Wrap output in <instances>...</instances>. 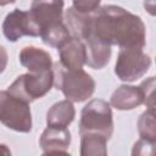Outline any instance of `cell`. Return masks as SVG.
Wrapping results in <instances>:
<instances>
[{
  "mask_svg": "<svg viewBox=\"0 0 156 156\" xmlns=\"http://www.w3.org/2000/svg\"><path fill=\"white\" fill-rule=\"evenodd\" d=\"M91 34L105 44L119 48L145 45V24L141 18L116 5H105L94 11Z\"/></svg>",
  "mask_w": 156,
  "mask_h": 156,
  "instance_id": "obj_1",
  "label": "cell"
},
{
  "mask_svg": "<svg viewBox=\"0 0 156 156\" xmlns=\"http://www.w3.org/2000/svg\"><path fill=\"white\" fill-rule=\"evenodd\" d=\"M54 85L72 102H83L95 91V80L83 68L69 69L61 63L54 67Z\"/></svg>",
  "mask_w": 156,
  "mask_h": 156,
  "instance_id": "obj_2",
  "label": "cell"
},
{
  "mask_svg": "<svg viewBox=\"0 0 156 156\" xmlns=\"http://www.w3.org/2000/svg\"><path fill=\"white\" fill-rule=\"evenodd\" d=\"M0 122L16 132H30L32 113L29 102L15 96L7 90L0 91Z\"/></svg>",
  "mask_w": 156,
  "mask_h": 156,
  "instance_id": "obj_3",
  "label": "cell"
},
{
  "mask_svg": "<svg viewBox=\"0 0 156 156\" xmlns=\"http://www.w3.org/2000/svg\"><path fill=\"white\" fill-rule=\"evenodd\" d=\"M99 133L107 139L113 132V118L110 104L101 99L90 100L82 110L79 121V134L82 133Z\"/></svg>",
  "mask_w": 156,
  "mask_h": 156,
  "instance_id": "obj_4",
  "label": "cell"
},
{
  "mask_svg": "<svg viewBox=\"0 0 156 156\" xmlns=\"http://www.w3.org/2000/svg\"><path fill=\"white\" fill-rule=\"evenodd\" d=\"M54 85V71L43 72H28L15 79V82L7 88V91L15 96L32 102L43 98L50 91Z\"/></svg>",
  "mask_w": 156,
  "mask_h": 156,
  "instance_id": "obj_5",
  "label": "cell"
},
{
  "mask_svg": "<svg viewBox=\"0 0 156 156\" xmlns=\"http://www.w3.org/2000/svg\"><path fill=\"white\" fill-rule=\"evenodd\" d=\"M151 66V57L146 55L143 48H121L115 73L123 82H134L141 78Z\"/></svg>",
  "mask_w": 156,
  "mask_h": 156,
  "instance_id": "obj_6",
  "label": "cell"
},
{
  "mask_svg": "<svg viewBox=\"0 0 156 156\" xmlns=\"http://www.w3.org/2000/svg\"><path fill=\"white\" fill-rule=\"evenodd\" d=\"M2 32L5 38L9 41H17L20 38L28 37H39L40 29L32 20L29 11H23L20 9H15L4 20Z\"/></svg>",
  "mask_w": 156,
  "mask_h": 156,
  "instance_id": "obj_7",
  "label": "cell"
},
{
  "mask_svg": "<svg viewBox=\"0 0 156 156\" xmlns=\"http://www.w3.org/2000/svg\"><path fill=\"white\" fill-rule=\"evenodd\" d=\"M63 0H33L29 15L40 32L50 26L63 22Z\"/></svg>",
  "mask_w": 156,
  "mask_h": 156,
  "instance_id": "obj_8",
  "label": "cell"
},
{
  "mask_svg": "<svg viewBox=\"0 0 156 156\" xmlns=\"http://www.w3.org/2000/svg\"><path fill=\"white\" fill-rule=\"evenodd\" d=\"M44 154H68L71 133L67 128L48 126L39 140Z\"/></svg>",
  "mask_w": 156,
  "mask_h": 156,
  "instance_id": "obj_9",
  "label": "cell"
},
{
  "mask_svg": "<svg viewBox=\"0 0 156 156\" xmlns=\"http://www.w3.org/2000/svg\"><path fill=\"white\" fill-rule=\"evenodd\" d=\"M60 54V63L65 68L69 69H79L85 65V45L82 40L71 37L67 41H65L58 49Z\"/></svg>",
  "mask_w": 156,
  "mask_h": 156,
  "instance_id": "obj_10",
  "label": "cell"
},
{
  "mask_svg": "<svg viewBox=\"0 0 156 156\" xmlns=\"http://www.w3.org/2000/svg\"><path fill=\"white\" fill-rule=\"evenodd\" d=\"M144 104V93L139 87L134 85H121L118 87L110 99V105L117 110L127 111L133 110Z\"/></svg>",
  "mask_w": 156,
  "mask_h": 156,
  "instance_id": "obj_11",
  "label": "cell"
},
{
  "mask_svg": "<svg viewBox=\"0 0 156 156\" xmlns=\"http://www.w3.org/2000/svg\"><path fill=\"white\" fill-rule=\"evenodd\" d=\"M85 45V65H88L93 69L104 68L111 57V45L102 43L93 34H90L84 41Z\"/></svg>",
  "mask_w": 156,
  "mask_h": 156,
  "instance_id": "obj_12",
  "label": "cell"
},
{
  "mask_svg": "<svg viewBox=\"0 0 156 156\" xmlns=\"http://www.w3.org/2000/svg\"><path fill=\"white\" fill-rule=\"evenodd\" d=\"M20 62L29 72H43L52 69L51 55L35 46H26L20 52Z\"/></svg>",
  "mask_w": 156,
  "mask_h": 156,
  "instance_id": "obj_13",
  "label": "cell"
},
{
  "mask_svg": "<svg viewBox=\"0 0 156 156\" xmlns=\"http://www.w3.org/2000/svg\"><path fill=\"white\" fill-rule=\"evenodd\" d=\"M76 110L69 100H62L54 104L46 112V124L51 127L67 128L74 119Z\"/></svg>",
  "mask_w": 156,
  "mask_h": 156,
  "instance_id": "obj_14",
  "label": "cell"
},
{
  "mask_svg": "<svg viewBox=\"0 0 156 156\" xmlns=\"http://www.w3.org/2000/svg\"><path fill=\"white\" fill-rule=\"evenodd\" d=\"M66 22L69 33L82 41L91 34V13H83L69 7L66 11Z\"/></svg>",
  "mask_w": 156,
  "mask_h": 156,
  "instance_id": "obj_15",
  "label": "cell"
},
{
  "mask_svg": "<svg viewBox=\"0 0 156 156\" xmlns=\"http://www.w3.org/2000/svg\"><path fill=\"white\" fill-rule=\"evenodd\" d=\"M107 138L99 133H82L80 134V155L82 156H105L107 154Z\"/></svg>",
  "mask_w": 156,
  "mask_h": 156,
  "instance_id": "obj_16",
  "label": "cell"
},
{
  "mask_svg": "<svg viewBox=\"0 0 156 156\" xmlns=\"http://www.w3.org/2000/svg\"><path fill=\"white\" fill-rule=\"evenodd\" d=\"M39 35L45 44L56 49H58L65 41H67L71 38V33L63 22L43 29Z\"/></svg>",
  "mask_w": 156,
  "mask_h": 156,
  "instance_id": "obj_17",
  "label": "cell"
},
{
  "mask_svg": "<svg viewBox=\"0 0 156 156\" xmlns=\"http://www.w3.org/2000/svg\"><path fill=\"white\" fill-rule=\"evenodd\" d=\"M138 130L141 139L155 143L156 141V129H155V112L146 110L138 121Z\"/></svg>",
  "mask_w": 156,
  "mask_h": 156,
  "instance_id": "obj_18",
  "label": "cell"
},
{
  "mask_svg": "<svg viewBox=\"0 0 156 156\" xmlns=\"http://www.w3.org/2000/svg\"><path fill=\"white\" fill-rule=\"evenodd\" d=\"M140 88L144 93V104L147 110L154 111V88H155V77H150L140 84Z\"/></svg>",
  "mask_w": 156,
  "mask_h": 156,
  "instance_id": "obj_19",
  "label": "cell"
},
{
  "mask_svg": "<svg viewBox=\"0 0 156 156\" xmlns=\"http://www.w3.org/2000/svg\"><path fill=\"white\" fill-rule=\"evenodd\" d=\"M101 0H73V9L83 12V13H91L99 9Z\"/></svg>",
  "mask_w": 156,
  "mask_h": 156,
  "instance_id": "obj_20",
  "label": "cell"
},
{
  "mask_svg": "<svg viewBox=\"0 0 156 156\" xmlns=\"http://www.w3.org/2000/svg\"><path fill=\"white\" fill-rule=\"evenodd\" d=\"M7 52H6V49L4 46L0 45V73H2L6 68V65H7Z\"/></svg>",
  "mask_w": 156,
  "mask_h": 156,
  "instance_id": "obj_21",
  "label": "cell"
},
{
  "mask_svg": "<svg viewBox=\"0 0 156 156\" xmlns=\"http://www.w3.org/2000/svg\"><path fill=\"white\" fill-rule=\"evenodd\" d=\"M0 154H6V155H10L11 151L6 147V145H0Z\"/></svg>",
  "mask_w": 156,
  "mask_h": 156,
  "instance_id": "obj_22",
  "label": "cell"
},
{
  "mask_svg": "<svg viewBox=\"0 0 156 156\" xmlns=\"http://www.w3.org/2000/svg\"><path fill=\"white\" fill-rule=\"evenodd\" d=\"M16 0H0V6H5V5H9V4H12L15 2Z\"/></svg>",
  "mask_w": 156,
  "mask_h": 156,
  "instance_id": "obj_23",
  "label": "cell"
}]
</instances>
